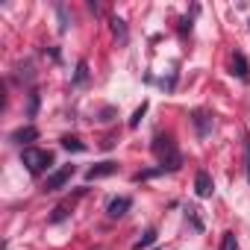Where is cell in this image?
I'll list each match as a JSON object with an SVG mask.
<instances>
[{"label": "cell", "mask_w": 250, "mask_h": 250, "mask_svg": "<svg viewBox=\"0 0 250 250\" xmlns=\"http://www.w3.org/2000/svg\"><path fill=\"white\" fill-rule=\"evenodd\" d=\"M153 153H156L162 171H180L183 156H180V150H177V145H174L171 136H156V142H153Z\"/></svg>", "instance_id": "1"}, {"label": "cell", "mask_w": 250, "mask_h": 250, "mask_svg": "<svg viewBox=\"0 0 250 250\" xmlns=\"http://www.w3.org/2000/svg\"><path fill=\"white\" fill-rule=\"evenodd\" d=\"M21 159H24V165H27V171H30L33 177H39V174L53 162V156H50L47 150H36V147H27Z\"/></svg>", "instance_id": "2"}, {"label": "cell", "mask_w": 250, "mask_h": 250, "mask_svg": "<svg viewBox=\"0 0 250 250\" xmlns=\"http://www.w3.org/2000/svg\"><path fill=\"white\" fill-rule=\"evenodd\" d=\"M74 177V165H62L59 171H53L50 177H47V183H44V191H59L68 180Z\"/></svg>", "instance_id": "3"}, {"label": "cell", "mask_w": 250, "mask_h": 250, "mask_svg": "<svg viewBox=\"0 0 250 250\" xmlns=\"http://www.w3.org/2000/svg\"><path fill=\"white\" fill-rule=\"evenodd\" d=\"M115 171H118V165H115V162H100V165H94V168H88V171H85V180H88V183H94V180L112 177Z\"/></svg>", "instance_id": "4"}, {"label": "cell", "mask_w": 250, "mask_h": 250, "mask_svg": "<svg viewBox=\"0 0 250 250\" xmlns=\"http://www.w3.org/2000/svg\"><path fill=\"white\" fill-rule=\"evenodd\" d=\"M194 191H197V197H212L215 183H212V177H209L206 171H197V177H194Z\"/></svg>", "instance_id": "5"}, {"label": "cell", "mask_w": 250, "mask_h": 250, "mask_svg": "<svg viewBox=\"0 0 250 250\" xmlns=\"http://www.w3.org/2000/svg\"><path fill=\"white\" fill-rule=\"evenodd\" d=\"M194 127H197V136H200V139H206V136H209V130H212V118H209L203 109H197V112H194Z\"/></svg>", "instance_id": "6"}, {"label": "cell", "mask_w": 250, "mask_h": 250, "mask_svg": "<svg viewBox=\"0 0 250 250\" xmlns=\"http://www.w3.org/2000/svg\"><path fill=\"white\" fill-rule=\"evenodd\" d=\"M130 203H133L130 197H115V200L109 203V209H106V212H109V218H121V215H127Z\"/></svg>", "instance_id": "7"}, {"label": "cell", "mask_w": 250, "mask_h": 250, "mask_svg": "<svg viewBox=\"0 0 250 250\" xmlns=\"http://www.w3.org/2000/svg\"><path fill=\"white\" fill-rule=\"evenodd\" d=\"M232 74L241 77V80L250 77V71H247V59H244V53H238V50H235V56H232Z\"/></svg>", "instance_id": "8"}, {"label": "cell", "mask_w": 250, "mask_h": 250, "mask_svg": "<svg viewBox=\"0 0 250 250\" xmlns=\"http://www.w3.org/2000/svg\"><path fill=\"white\" fill-rule=\"evenodd\" d=\"M36 139H39V130H36V127H21V130L12 133V142H18V145H24V142H36Z\"/></svg>", "instance_id": "9"}, {"label": "cell", "mask_w": 250, "mask_h": 250, "mask_svg": "<svg viewBox=\"0 0 250 250\" xmlns=\"http://www.w3.org/2000/svg\"><path fill=\"white\" fill-rule=\"evenodd\" d=\"M62 147H65V150H74V153H83V150H85V145H83L80 139H74V136H65V139H62Z\"/></svg>", "instance_id": "10"}, {"label": "cell", "mask_w": 250, "mask_h": 250, "mask_svg": "<svg viewBox=\"0 0 250 250\" xmlns=\"http://www.w3.org/2000/svg\"><path fill=\"white\" fill-rule=\"evenodd\" d=\"M153 241H156V229H147V232H145V238L133 244V250H145V247H150Z\"/></svg>", "instance_id": "11"}, {"label": "cell", "mask_w": 250, "mask_h": 250, "mask_svg": "<svg viewBox=\"0 0 250 250\" xmlns=\"http://www.w3.org/2000/svg\"><path fill=\"white\" fill-rule=\"evenodd\" d=\"M221 250H238L235 232H224V238H221Z\"/></svg>", "instance_id": "12"}, {"label": "cell", "mask_w": 250, "mask_h": 250, "mask_svg": "<svg viewBox=\"0 0 250 250\" xmlns=\"http://www.w3.org/2000/svg\"><path fill=\"white\" fill-rule=\"evenodd\" d=\"M145 112H147V103H142V106H139V109L133 112V118H130V127H133V130L139 127V124H142V118H145Z\"/></svg>", "instance_id": "13"}, {"label": "cell", "mask_w": 250, "mask_h": 250, "mask_svg": "<svg viewBox=\"0 0 250 250\" xmlns=\"http://www.w3.org/2000/svg\"><path fill=\"white\" fill-rule=\"evenodd\" d=\"M85 77H88V65L80 62V65H77V77H74V83H85Z\"/></svg>", "instance_id": "14"}, {"label": "cell", "mask_w": 250, "mask_h": 250, "mask_svg": "<svg viewBox=\"0 0 250 250\" xmlns=\"http://www.w3.org/2000/svg\"><path fill=\"white\" fill-rule=\"evenodd\" d=\"M112 30H115V36L127 39V27H124V21H112Z\"/></svg>", "instance_id": "15"}, {"label": "cell", "mask_w": 250, "mask_h": 250, "mask_svg": "<svg viewBox=\"0 0 250 250\" xmlns=\"http://www.w3.org/2000/svg\"><path fill=\"white\" fill-rule=\"evenodd\" d=\"M36 109H39V94H33V97H30V112L36 115Z\"/></svg>", "instance_id": "16"}, {"label": "cell", "mask_w": 250, "mask_h": 250, "mask_svg": "<svg viewBox=\"0 0 250 250\" xmlns=\"http://www.w3.org/2000/svg\"><path fill=\"white\" fill-rule=\"evenodd\" d=\"M247 180H250V142H247Z\"/></svg>", "instance_id": "17"}]
</instances>
